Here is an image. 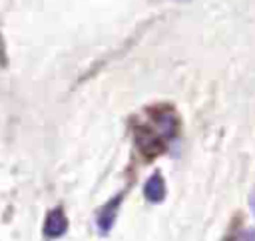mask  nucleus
I'll return each mask as SVG.
<instances>
[{"label": "nucleus", "instance_id": "obj_1", "mask_svg": "<svg viewBox=\"0 0 255 241\" xmlns=\"http://www.w3.org/2000/svg\"><path fill=\"white\" fill-rule=\"evenodd\" d=\"M177 116L169 106H153L147 110V123L135 127V139L147 157H155L165 149L167 141L177 135Z\"/></svg>", "mask_w": 255, "mask_h": 241}, {"label": "nucleus", "instance_id": "obj_4", "mask_svg": "<svg viewBox=\"0 0 255 241\" xmlns=\"http://www.w3.org/2000/svg\"><path fill=\"white\" fill-rule=\"evenodd\" d=\"M68 229V219L64 215L62 209H54L48 213L46 217V223H44V235L46 237H60L64 235Z\"/></svg>", "mask_w": 255, "mask_h": 241}, {"label": "nucleus", "instance_id": "obj_6", "mask_svg": "<svg viewBox=\"0 0 255 241\" xmlns=\"http://www.w3.org/2000/svg\"><path fill=\"white\" fill-rule=\"evenodd\" d=\"M4 62V44H2V38H0V64Z\"/></svg>", "mask_w": 255, "mask_h": 241}, {"label": "nucleus", "instance_id": "obj_7", "mask_svg": "<svg viewBox=\"0 0 255 241\" xmlns=\"http://www.w3.org/2000/svg\"><path fill=\"white\" fill-rule=\"evenodd\" d=\"M175 2H187V0H175Z\"/></svg>", "mask_w": 255, "mask_h": 241}, {"label": "nucleus", "instance_id": "obj_2", "mask_svg": "<svg viewBox=\"0 0 255 241\" xmlns=\"http://www.w3.org/2000/svg\"><path fill=\"white\" fill-rule=\"evenodd\" d=\"M143 197L149 203H159L165 197V179L159 171L151 173L143 183Z\"/></svg>", "mask_w": 255, "mask_h": 241}, {"label": "nucleus", "instance_id": "obj_5", "mask_svg": "<svg viewBox=\"0 0 255 241\" xmlns=\"http://www.w3.org/2000/svg\"><path fill=\"white\" fill-rule=\"evenodd\" d=\"M249 205H251V211L255 213V187H253V191H251V195H249Z\"/></svg>", "mask_w": 255, "mask_h": 241}, {"label": "nucleus", "instance_id": "obj_3", "mask_svg": "<svg viewBox=\"0 0 255 241\" xmlns=\"http://www.w3.org/2000/svg\"><path fill=\"white\" fill-rule=\"evenodd\" d=\"M120 201H122V195H116L112 201H108V203L100 209L96 223H98V227H100L102 233H108V231L112 229V225H114V221H116V215H118Z\"/></svg>", "mask_w": 255, "mask_h": 241}]
</instances>
